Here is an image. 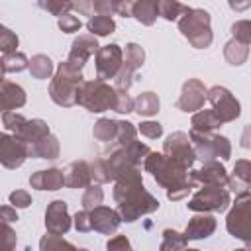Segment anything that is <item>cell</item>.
Masks as SVG:
<instances>
[{"instance_id":"6da1fadb","label":"cell","mask_w":251,"mask_h":251,"mask_svg":"<svg viewBox=\"0 0 251 251\" xmlns=\"http://www.w3.org/2000/svg\"><path fill=\"white\" fill-rule=\"evenodd\" d=\"M112 196L118 204V214L122 222H127V224L159 210V200L151 192H147L143 186L141 169H131L120 175L114 180Z\"/></svg>"},{"instance_id":"7a4b0ae2","label":"cell","mask_w":251,"mask_h":251,"mask_svg":"<svg viewBox=\"0 0 251 251\" xmlns=\"http://www.w3.org/2000/svg\"><path fill=\"white\" fill-rule=\"evenodd\" d=\"M143 169L147 173H151V176L157 180V184L165 188L167 198L173 202L182 200L194 188L190 171L176 165L175 161L167 159L163 153L149 151L147 157L143 159Z\"/></svg>"},{"instance_id":"3957f363","label":"cell","mask_w":251,"mask_h":251,"mask_svg":"<svg viewBox=\"0 0 251 251\" xmlns=\"http://www.w3.org/2000/svg\"><path fill=\"white\" fill-rule=\"evenodd\" d=\"M82 71L73 67L67 61H61L51 82H49V98L63 108H71L76 104V90L82 82Z\"/></svg>"},{"instance_id":"277c9868","label":"cell","mask_w":251,"mask_h":251,"mask_svg":"<svg viewBox=\"0 0 251 251\" xmlns=\"http://www.w3.org/2000/svg\"><path fill=\"white\" fill-rule=\"evenodd\" d=\"M176 22H178V31L188 39V43L194 49H206L212 45V39H214L212 25H210L212 18L206 10L186 6L184 14Z\"/></svg>"},{"instance_id":"5b68a950","label":"cell","mask_w":251,"mask_h":251,"mask_svg":"<svg viewBox=\"0 0 251 251\" xmlns=\"http://www.w3.org/2000/svg\"><path fill=\"white\" fill-rule=\"evenodd\" d=\"M114 102H116V88L98 78L82 80L76 90V104L92 114L114 110Z\"/></svg>"},{"instance_id":"8992f818","label":"cell","mask_w":251,"mask_h":251,"mask_svg":"<svg viewBox=\"0 0 251 251\" xmlns=\"http://www.w3.org/2000/svg\"><path fill=\"white\" fill-rule=\"evenodd\" d=\"M151 149L141 143V141H131L129 145H124V147H114L104 159L106 163V169L110 173V178L116 180L120 175L131 171V169H139L141 161L147 157Z\"/></svg>"},{"instance_id":"52a82bcc","label":"cell","mask_w":251,"mask_h":251,"mask_svg":"<svg viewBox=\"0 0 251 251\" xmlns=\"http://www.w3.org/2000/svg\"><path fill=\"white\" fill-rule=\"evenodd\" d=\"M190 137V145L194 149L196 159H200L202 163L208 161H218V159H229L231 157V143L226 135H218V133H200V131H192L188 133Z\"/></svg>"},{"instance_id":"ba28073f","label":"cell","mask_w":251,"mask_h":251,"mask_svg":"<svg viewBox=\"0 0 251 251\" xmlns=\"http://www.w3.org/2000/svg\"><path fill=\"white\" fill-rule=\"evenodd\" d=\"M2 126L18 139H22L25 145H31L35 141H39L41 137L49 135V126L47 122L35 118V120H25L22 114L18 112H6L2 114Z\"/></svg>"},{"instance_id":"9c48e42d","label":"cell","mask_w":251,"mask_h":251,"mask_svg":"<svg viewBox=\"0 0 251 251\" xmlns=\"http://www.w3.org/2000/svg\"><path fill=\"white\" fill-rule=\"evenodd\" d=\"M231 204L229 190L220 186H202L196 190V194L188 200V210L192 212H224Z\"/></svg>"},{"instance_id":"30bf717a","label":"cell","mask_w":251,"mask_h":251,"mask_svg":"<svg viewBox=\"0 0 251 251\" xmlns=\"http://www.w3.org/2000/svg\"><path fill=\"white\" fill-rule=\"evenodd\" d=\"M249 208H251V192L249 194H243V196H237L235 198V204L231 206V210L227 212V218H226V229L233 237L245 241L247 245L251 243Z\"/></svg>"},{"instance_id":"8fae6325","label":"cell","mask_w":251,"mask_h":251,"mask_svg":"<svg viewBox=\"0 0 251 251\" xmlns=\"http://www.w3.org/2000/svg\"><path fill=\"white\" fill-rule=\"evenodd\" d=\"M145 61V51L139 43H127L126 51H124V59H122V67L118 71V75L114 76V88L116 90H129V86L133 84V75L137 69H141Z\"/></svg>"},{"instance_id":"7c38bea8","label":"cell","mask_w":251,"mask_h":251,"mask_svg":"<svg viewBox=\"0 0 251 251\" xmlns=\"http://www.w3.org/2000/svg\"><path fill=\"white\" fill-rule=\"evenodd\" d=\"M206 100L212 104V110L218 114V118L222 120V124H229L233 120L239 118L241 114V106L237 102V98L226 88V86H212L206 90Z\"/></svg>"},{"instance_id":"4fadbf2b","label":"cell","mask_w":251,"mask_h":251,"mask_svg":"<svg viewBox=\"0 0 251 251\" xmlns=\"http://www.w3.org/2000/svg\"><path fill=\"white\" fill-rule=\"evenodd\" d=\"M163 155L188 171L196 161L194 149L190 145V137L184 131H173L171 135H167V139L163 141Z\"/></svg>"},{"instance_id":"5bb4252c","label":"cell","mask_w":251,"mask_h":251,"mask_svg":"<svg viewBox=\"0 0 251 251\" xmlns=\"http://www.w3.org/2000/svg\"><path fill=\"white\" fill-rule=\"evenodd\" d=\"M124 59V49L118 43H108L104 47H98L94 55V67H96V78L98 80H110L118 75Z\"/></svg>"},{"instance_id":"9a60e30c","label":"cell","mask_w":251,"mask_h":251,"mask_svg":"<svg viewBox=\"0 0 251 251\" xmlns=\"http://www.w3.org/2000/svg\"><path fill=\"white\" fill-rule=\"evenodd\" d=\"M27 159V145L12 133H0V165L6 169H18Z\"/></svg>"},{"instance_id":"2e32d148","label":"cell","mask_w":251,"mask_h":251,"mask_svg":"<svg viewBox=\"0 0 251 251\" xmlns=\"http://www.w3.org/2000/svg\"><path fill=\"white\" fill-rule=\"evenodd\" d=\"M71 224H73V218L69 214V208H67L65 200H53V202L47 204V210H45V229H47V233L63 235L71 229Z\"/></svg>"},{"instance_id":"e0dca14e","label":"cell","mask_w":251,"mask_h":251,"mask_svg":"<svg viewBox=\"0 0 251 251\" xmlns=\"http://www.w3.org/2000/svg\"><path fill=\"white\" fill-rule=\"evenodd\" d=\"M206 86L202 80L198 78H188L184 84H182V90H180V96L176 100V108L182 110V112H198L202 110L204 106V100H206Z\"/></svg>"},{"instance_id":"ac0fdd59","label":"cell","mask_w":251,"mask_h":251,"mask_svg":"<svg viewBox=\"0 0 251 251\" xmlns=\"http://www.w3.org/2000/svg\"><path fill=\"white\" fill-rule=\"evenodd\" d=\"M190 176H192V182L194 184H202V186H227V171L226 167L220 163V161H208V163H202L200 169L196 171H190Z\"/></svg>"},{"instance_id":"d6986e66","label":"cell","mask_w":251,"mask_h":251,"mask_svg":"<svg viewBox=\"0 0 251 251\" xmlns=\"http://www.w3.org/2000/svg\"><path fill=\"white\" fill-rule=\"evenodd\" d=\"M98 47L100 45H98V39L94 35L82 33V35L75 37V41L71 45V51H69V57H67V63H71L73 67H76L78 71H82L84 65H86V61L92 55H96Z\"/></svg>"},{"instance_id":"ffe728a7","label":"cell","mask_w":251,"mask_h":251,"mask_svg":"<svg viewBox=\"0 0 251 251\" xmlns=\"http://www.w3.org/2000/svg\"><path fill=\"white\" fill-rule=\"evenodd\" d=\"M88 214H90L92 229H96L98 233H104V235L116 233L120 224H122V218H120L118 210L108 208V206H96V208L88 210Z\"/></svg>"},{"instance_id":"44dd1931","label":"cell","mask_w":251,"mask_h":251,"mask_svg":"<svg viewBox=\"0 0 251 251\" xmlns=\"http://www.w3.org/2000/svg\"><path fill=\"white\" fill-rule=\"evenodd\" d=\"M29 186L35 190H61L65 186V173L57 167L35 171L29 176Z\"/></svg>"},{"instance_id":"7402d4cb","label":"cell","mask_w":251,"mask_h":251,"mask_svg":"<svg viewBox=\"0 0 251 251\" xmlns=\"http://www.w3.org/2000/svg\"><path fill=\"white\" fill-rule=\"evenodd\" d=\"M25 100H27L25 90L20 84L10 82V80L0 82V114L22 108L25 104Z\"/></svg>"},{"instance_id":"603a6c76","label":"cell","mask_w":251,"mask_h":251,"mask_svg":"<svg viewBox=\"0 0 251 251\" xmlns=\"http://www.w3.org/2000/svg\"><path fill=\"white\" fill-rule=\"evenodd\" d=\"M65 173V184L69 188H86L88 184H92V175H90V163L80 159V161H73L71 165H67Z\"/></svg>"},{"instance_id":"cb8c5ba5","label":"cell","mask_w":251,"mask_h":251,"mask_svg":"<svg viewBox=\"0 0 251 251\" xmlns=\"http://www.w3.org/2000/svg\"><path fill=\"white\" fill-rule=\"evenodd\" d=\"M214 231H216V218L210 214H198V216L190 218L182 235L186 237V241L188 239H206Z\"/></svg>"},{"instance_id":"d4e9b609","label":"cell","mask_w":251,"mask_h":251,"mask_svg":"<svg viewBox=\"0 0 251 251\" xmlns=\"http://www.w3.org/2000/svg\"><path fill=\"white\" fill-rule=\"evenodd\" d=\"M59 153H61V145L53 133L27 145V157H35V159H57Z\"/></svg>"},{"instance_id":"484cf974","label":"cell","mask_w":251,"mask_h":251,"mask_svg":"<svg viewBox=\"0 0 251 251\" xmlns=\"http://www.w3.org/2000/svg\"><path fill=\"white\" fill-rule=\"evenodd\" d=\"M131 18L143 25H153L159 18V0H137L131 6Z\"/></svg>"},{"instance_id":"4316f807","label":"cell","mask_w":251,"mask_h":251,"mask_svg":"<svg viewBox=\"0 0 251 251\" xmlns=\"http://www.w3.org/2000/svg\"><path fill=\"white\" fill-rule=\"evenodd\" d=\"M190 126H192V131L212 133L216 127L222 126V120L218 118V114L214 110H198V112H194Z\"/></svg>"},{"instance_id":"83f0119b","label":"cell","mask_w":251,"mask_h":251,"mask_svg":"<svg viewBox=\"0 0 251 251\" xmlns=\"http://www.w3.org/2000/svg\"><path fill=\"white\" fill-rule=\"evenodd\" d=\"M224 57H226V61H227L229 65L239 67V65H243V63L247 61V57H249V45H245V43H241V41H237V39L231 37V39L224 45Z\"/></svg>"},{"instance_id":"f1b7e54d","label":"cell","mask_w":251,"mask_h":251,"mask_svg":"<svg viewBox=\"0 0 251 251\" xmlns=\"http://www.w3.org/2000/svg\"><path fill=\"white\" fill-rule=\"evenodd\" d=\"M27 69H29V73H31L33 78H39V80L51 78V75H53V61H51L47 55L37 53V55H33V57L29 59Z\"/></svg>"},{"instance_id":"f546056e","label":"cell","mask_w":251,"mask_h":251,"mask_svg":"<svg viewBox=\"0 0 251 251\" xmlns=\"http://www.w3.org/2000/svg\"><path fill=\"white\" fill-rule=\"evenodd\" d=\"M159 96L155 92H141L133 100V112L139 116H155L159 112Z\"/></svg>"},{"instance_id":"4dcf8cb0","label":"cell","mask_w":251,"mask_h":251,"mask_svg":"<svg viewBox=\"0 0 251 251\" xmlns=\"http://www.w3.org/2000/svg\"><path fill=\"white\" fill-rule=\"evenodd\" d=\"M86 27L90 31V35L94 37H104V35H110L114 33L116 29V22L110 18V16H90V20L86 22Z\"/></svg>"},{"instance_id":"1f68e13d","label":"cell","mask_w":251,"mask_h":251,"mask_svg":"<svg viewBox=\"0 0 251 251\" xmlns=\"http://www.w3.org/2000/svg\"><path fill=\"white\" fill-rule=\"evenodd\" d=\"M92 135L100 143H114V139H116V120L100 118L92 127Z\"/></svg>"},{"instance_id":"d6a6232c","label":"cell","mask_w":251,"mask_h":251,"mask_svg":"<svg viewBox=\"0 0 251 251\" xmlns=\"http://www.w3.org/2000/svg\"><path fill=\"white\" fill-rule=\"evenodd\" d=\"M184 249H186V237L180 231L167 227L163 231V241L159 245V251H184Z\"/></svg>"},{"instance_id":"836d02e7","label":"cell","mask_w":251,"mask_h":251,"mask_svg":"<svg viewBox=\"0 0 251 251\" xmlns=\"http://www.w3.org/2000/svg\"><path fill=\"white\" fill-rule=\"evenodd\" d=\"M39 251H78L71 241L63 239L61 235H53V233H45L39 239Z\"/></svg>"},{"instance_id":"e575fe53","label":"cell","mask_w":251,"mask_h":251,"mask_svg":"<svg viewBox=\"0 0 251 251\" xmlns=\"http://www.w3.org/2000/svg\"><path fill=\"white\" fill-rule=\"evenodd\" d=\"M0 61H2L4 73H22L29 65V59L22 51H14V53H8V55H2Z\"/></svg>"},{"instance_id":"d590c367","label":"cell","mask_w":251,"mask_h":251,"mask_svg":"<svg viewBox=\"0 0 251 251\" xmlns=\"http://www.w3.org/2000/svg\"><path fill=\"white\" fill-rule=\"evenodd\" d=\"M135 135H137V129L131 122L127 120H120L116 122V147H124V145H129L131 141H135Z\"/></svg>"},{"instance_id":"8d00e7d4","label":"cell","mask_w":251,"mask_h":251,"mask_svg":"<svg viewBox=\"0 0 251 251\" xmlns=\"http://www.w3.org/2000/svg\"><path fill=\"white\" fill-rule=\"evenodd\" d=\"M186 6L176 2V0H159V16L165 18L167 22H175L184 14Z\"/></svg>"},{"instance_id":"74e56055","label":"cell","mask_w":251,"mask_h":251,"mask_svg":"<svg viewBox=\"0 0 251 251\" xmlns=\"http://www.w3.org/2000/svg\"><path fill=\"white\" fill-rule=\"evenodd\" d=\"M102 200H104V192L100 188V184H88L84 188V194H82V210H92L96 206H102Z\"/></svg>"},{"instance_id":"f35d334b","label":"cell","mask_w":251,"mask_h":251,"mask_svg":"<svg viewBox=\"0 0 251 251\" xmlns=\"http://www.w3.org/2000/svg\"><path fill=\"white\" fill-rule=\"evenodd\" d=\"M37 6L43 8V10H47L49 14L57 16V18H61L65 14H71V10H73V2H69V0H47V2L45 0H39Z\"/></svg>"},{"instance_id":"ab89813d","label":"cell","mask_w":251,"mask_h":251,"mask_svg":"<svg viewBox=\"0 0 251 251\" xmlns=\"http://www.w3.org/2000/svg\"><path fill=\"white\" fill-rule=\"evenodd\" d=\"M18 35L10 29V27H6V25H2L0 24V53L2 55H8V53H14V51H18Z\"/></svg>"},{"instance_id":"60d3db41","label":"cell","mask_w":251,"mask_h":251,"mask_svg":"<svg viewBox=\"0 0 251 251\" xmlns=\"http://www.w3.org/2000/svg\"><path fill=\"white\" fill-rule=\"evenodd\" d=\"M16 243H18L16 231L10 227V224L0 222V251H16Z\"/></svg>"},{"instance_id":"b9f144b4","label":"cell","mask_w":251,"mask_h":251,"mask_svg":"<svg viewBox=\"0 0 251 251\" xmlns=\"http://www.w3.org/2000/svg\"><path fill=\"white\" fill-rule=\"evenodd\" d=\"M231 35H233V39H237V41L249 45V43H251V22H249V20H239V22H235V24L231 25Z\"/></svg>"},{"instance_id":"7bdbcfd3","label":"cell","mask_w":251,"mask_h":251,"mask_svg":"<svg viewBox=\"0 0 251 251\" xmlns=\"http://www.w3.org/2000/svg\"><path fill=\"white\" fill-rule=\"evenodd\" d=\"M231 178H235V180H239V182H243V184H251V163H249L247 159L235 161Z\"/></svg>"},{"instance_id":"ee69618b","label":"cell","mask_w":251,"mask_h":251,"mask_svg":"<svg viewBox=\"0 0 251 251\" xmlns=\"http://www.w3.org/2000/svg\"><path fill=\"white\" fill-rule=\"evenodd\" d=\"M114 112H118V114H129V112H133V100L127 94V90H116Z\"/></svg>"},{"instance_id":"f6af8a7d","label":"cell","mask_w":251,"mask_h":251,"mask_svg":"<svg viewBox=\"0 0 251 251\" xmlns=\"http://www.w3.org/2000/svg\"><path fill=\"white\" fill-rule=\"evenodd\" d=\"M57 25H59L65 33H75V31H78V29L82 27V22H80L76 16H73V14H65V16H61V18L57 20Z\"/></svg>"},{"instance_id":"bcb514c9","label":"cell","mask_w":251,"mask_h":251,"mask_svg":"<svg viewBox=\"0 0 251 251\" xmlns=\"http://www.w3.org/2000/svg\"><path fill=\"white\" fill-rule=\"evenodd\" d=\"M139 131H141V135H145V137H149V139H157V137L163 135V126H161L159 122L147 120V122H141V124H139Z\"/></svg>"},{"instance_id":"7dc6e473","label":"cell","mask_w":251,"mask_h":251,"mask_svg":"<svg viewBox=\"0 0 251 251\" xmlns=\"http://www.w3.org/2000/svg\"><path fill=\"white\" fill-rule=\"evenodd\" d=\"M106 249L108 251H133L131 249V243L126 235H114L106 241Z\"/></svg>"},{"instance_id":"c3c4849f","label":"cell","mask_w":251,"mask_h":251,"mask_svg":"<svg viewBox=\"0 0 251 251\" xmlns=\"http://www.w3.org/2000/svg\"><path fill=\"white\" fill-rule=\"evenodd\" d=\"M73 224H75V229L80 231V233L90 231L92 226H90V214H88V210H80V212H76L75 218H73Z\"/></svg>"},{"instance_id":"681fc988","label":"cell","mask_w":251,"mask_h":251,"mask_svg":"<svg viewBox=\"0 0 251 251\" xmlns=\"http://www.w3.org/2000/svg\"><path fill=\"white\" fill-rule=\"evenodd\" d=\"M10 204L16 208H27L31 204V196L27 190H14L10 192Z\"/></svg>"},{"instance_id":"f907efd6","label":"cell","mask_w":251,"mask_h":251,"mask_svg":"<svg viewBox=\"0 0 251 251\" xmlns=\"http://www.w3.org/2000/svg\"><path fill=\"white\" fill-rule=\"evenodd\" d=\"M92 10L98 16H110L114 14V0H94L92 2Z\"/></svg>"},{"instance_id":"816d5d0a","label":"cell","mask_w":251,"mask_h":251,"mask_svg":"<svg viewBox=\"0 0 251 251\" xmlns=\"http://www.w3.org/2000/svg\"><path fill=\"white\" fill-rule=\"evenodd\" d=\"M131 6H133L131 0H114V14L129 18L131 16Z\"/></svg>"},{"instance_id":"f5cc1de1","label":"cell","mask_w":251,"mask_h":251,"mask_svg":"<svg viewBox=\"0 0 251 251\" xmlns=\"http://www.w3.org/2000/svg\"><path fill=\"white\" fill-rule=\"evenodd\" d=\"M18 220V214L14 210V206H0V222L2 224H12Z\"/></svg>"},{"instance_id":"db71d44e","label":"cell","mask_w":251,"mask_h":251,"mask_svg":"<svg viewBox=\"0 0 251 251\" xmlns=\"http://www.w3.org/2000/svg\"><path fill=\"white\" fill-rule=\"evenodd\" d=\"M73 10H76L78 14H88L92 10V2L88 0H78V2H73Z\"/></svg>"},{"instance_id":"11a10c76","label":"cell","mask_w":251,"mask_h":251,"mask_svg":"<svg viewBox=\"0 0 251 251\" xmlns=\"http://www.w3.org/2000/svg\"><path fill=\"white\" fill-rule=\"evenodd\" d=\"M4 80V67H2V61H0V82Z\"/></svg>"},{"instance_id":"9f6ffc18","label":"cell","mask_w":251,"mask_h":251,"mask_svg":"<svg viewBox=\"0 0 251 251\" xmlns=\"http://www.w3.org/2000/svg\"><path fill=\"white\" fill-rule=\"evenodd\" d=\"M233 251H249V249H233Z\"/></svg>"},{"instance_id":"6f0895ef","label":"cell","mask_w":251,"mask_h":251,"mask_svg":"<svg viewBox=\"0 0 251 251\" xmlns=\"http://www.w3.org/2000/svg\"><path fill=\"white\" fill-rule=\"evenodd\" d=\"M184 251H198V249H184Z\"/></svg>"},{"instance_id":"680465c9","label":"cell","mask_w":251,"mask_h":251,"mask_svg":"<svg viewBox=\"0 0 251 251\" xmlns=\"http://www.w3.org/2000/svg\"><path fill=\"white\" fill-rule=\"evenodd\" d=\"M78 251H88V249H78Z\"/></svg>"}]
</instances>
